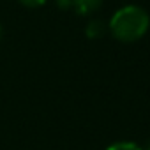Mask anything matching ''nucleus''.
I'll return each instance as SVG.
<instances>
[{
	"mask_svg": "<svg viewBox=\"0 0 150 150\" xmlns=\"http://www.w3.org/2000/svg\"><path fill=\"white\" fill-rule=\"evenodd\" d=\"M148 27L150 16L139 6H124L108 21V30L122 42H134L141 39L148 32Z\"/></svg>",
	"mask_w": 150,
	"mask_h": 150,
	"instance_id": "1",
	"label": "nucleus"
},
{
	"mask_svg": "<svg viewBox=\"0 0 150 150\" xmlns=\"http://www.w3.org/2000/svg\"><path fill=\"white\" fill-rule=\"evenodd\" d=\"M104 0H72V9L81 16H90L103 6Z\"/></svg>",
	"mask_w": 150,
	"mask_h": 150,
	"instance_id": "2",
	"label": "nucleus"
},
{
	"mask_svg": "<svg viewBox=\"0 0 150 150\" xmlns=\"http://www.w3.org/2000/svg\"><path fill=\"white\" fill-rule=\"evenodd\" d=\"M108 30V23L104 20H90L85 27V35L88 39H101L106 35Z\"/></svg>",
	"mask_w": 150,
	"mask_h": 150,
	"instance_id": "3",
	"label": "nucleus"
},
{
	"mask_svg": "<svg viewBox=\"0 0 150 150\" xmlns=\"http://www.w3.org/2000/svg\"><path fill=\"white\" fill-rule=\"evenodd\" d=\"M106 150H143V148L134 141H117V143H111Z\"/></svg>",
	"mask_w": 150,
	"mask_h": 150,
	"instance_id": "4",
	"label": "nucleus"
},
{
	"mask_svg": "<svg viewBox=\"0 0 150 150\" xmlns=\"http://www.w3.org/2000/svg\"><path fill=\"white\" fill-rule=\"evenodd\" d=\"M18 2L21 4V6H25V7H30V9H35V7H41V6H44L48 0H18Z\"/></svg>",
	"mask_w": 150,
	"mask_h": 150,
	"instance_id": "5",
	"label": "nucleus"
},
{
	"mask_svg": "<svg viewBox=\"0 0 150 150\" xmlns=\"http://www.w3.org/2000/svg\"><path fill=\"white\" fill-rule=\"evenodd\" d=\"M57 2V6L60 7V9H69V7H72V0H55Z\"/></svg>",
	"mask_w": 150,
	"mask_h": 150,
	"instance_id": "6",
	"label": "nucleus"
},
{
	"mask_svg": "<svg viewBox=\"0 0 150 150\" xmlns=\"http://www.w3.org/2000/svg\"><path fill=\"white\" fill-rule=\"evenodd\" d=\"M143 150H150V139L146 141V145H145V148H143Z\"/></svg>",
	"mask_w": 150,
	"mask_h": 150,
	"instance_id": "7",
	"label": "nucleus"
},
{
	"mask_svg": "<svg viewBox=\"0 0 150 150\" xmlns=\"http://www.w3.org/2000/svg\"><path fill=\"white\" fill-rule=\"evenodd\" d=\"M2 34H4V30H2V25H0V39H2Z\"/></svg>",
	"mask_w": 150,
	"mask_h": 150,
	"instance_id": "8",
	"label": "nucleus"
}]
</instances>
